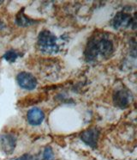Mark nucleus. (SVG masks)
Masks as SVG:
<instances>
[{
  "label": "nucleus",
  "mask_w": 137,
  "mask_h": 160,
  "mask_svg": "<svg viewBox=\"0 0 137 160\" xmlns=\"http://www.w3.org/2000/svg\"><path fill=\"white\" fill-rule=\"evenodd\" d=\"M57 41V37L51 32L43 30L38 36V46L41 52L48 54H53L59 51V47Z\"/></svg>",
  "instance_id": "f257e3e1"
},
{
  "label": "nucleus",
  "mask_w": 137,
  "mask_h": 160,
  "mask_svg": "<svg viewBox=\"0 0 137 160\" xmlns=\"http://www.w3.org/2000/svg\"><path fill=\"white\" fill-rule=\"evenodd\" d=\"M112 26L115 28H125L132 26L133 28H135V18H132L130 14L124 11H120L116 13L112 20Z\"/></svg>",
  "instance_id": "f03ea898"
},
{
  "label": "nucleus",
  "mask_w": 137,
  "mask_h": 160,
  "mask_svg": "<svg viewBox=\"0 0 137 160\" xmlns=\"http://www.w3.org/2000/svg\"><path fill=\"white\" fill-rule=\"evenodd\" d=\"M18 84L24 90L32 91L37 86V79L32 74L28 72H20L17 77Z\"/></svg>",
  "instance_id": "7ed1b4c3"
},
{
  "label": "nucleus",
  "mask_w": 137,
  "mask_h": 160,
  "mask_svg": "<svg viewBox=\"0 0 137 160\" xmlns=\"http://www.w3.org/2000/svg\"><path fill=\"white\" fill-rule=\"evenodd\" d=\"M0 146L3 152L7 154H10L17 146V138L10 133H6L0 137Z\"/></svg>",
  "instance_id": "20e7f679"
},
{
  "label": "nucleus",
  "mask_w": 137,
  "mask_h": 160,
  "mask_svg": "<svg viewBox=\"0 0 137 160\" xmlns=\"http://www.w3.org/2000/svg\"><path fill=\"white\" fill-rule=\"evenodd\" d=\"M131 101V95L125 90L116 91L113 95V102L119 108H126Z\"/></svg>",
  "instance_id": "39448f33"
},
{
  "label": "nucleus",
  "mask_w": 137,
  "mask_h": 160,
  "mask_svg": "<svg viewBox=\"0 0 137 160\" xmlns=\"http://www.w3.org/2000/svg\"><path fill=\"white\" fill-rule=\"evenodd\" d=\"M99 130L96 128H90L82 132L81 139L86 145L91 146L92 148H95L99 139Z\"/></svg>",
  "instance_id": "423d86ee"
},
{
  "label": "nucleus",
  "mask_w": 137,
  "mask_h": 160,
  "mask_svg": "<svg viewBox=\"0 0 137 160\" xmlns=\"http://www.w3.org/2000/svg\"><path fill=\"white\" fill-rule=\"evenodd\" d=\"M45 119L44 112L39 108H31L27 114V120L30 125L39 126Z\"/></svg>",
  "instance_id": "0eeeda50"
},
{
  "label": "nucleus",
  "mask_w": 137,
  "mask_h": 160,
  "mask_svg": "<svg viewBox=\"0 0 137 160\" xmlns=\"http://www.w3.org/2000/svg\"><path fill=\"white\" fill-rule=\"evenodd\" d=\"M99 55L98 48V38L92 37L87 42L85 49V57L87 60H94Z\"/></svg>",
  "instance_id": "6e6552de"
},
{
  "label": "nucleus",
  "mask_w": 137,
  "mask_h": 160,
  "mask_svg": "<svg viewBox=\"0 0 137 160\" xmlns=\"http://www.w3.org/2000/svg\"><path fill=\"white\" fill-rule=\"evenodd\" d=\"M98 48L99 54L100 53L104 57H108L113 52L114 46L112 42L106 37L98 39Z\"/></svg>",
  "instance_id": "1a4fd4ad"
},
{
  "label": "nucleus",
  "mask_w": 137,
  "mask_h": 160,
  "mask_svg": "<svg viewBox=\"0 0 137 160\" xmlns=\"http://www.w3.org/2000/svg\"><path fill=\"white\" fill-rule=\"evenodd\" d=\"M16 22L17 23V25L21 26V27H28L30 25L34 24V21L29 18H27V16H25L22 11H20L16 18Z\"/></svg>",
  "instance_id": "9d476101"
},
{
  "label": "nucleus",
  "mask_w": 137,
  "mask_h": 160,
  "mask_svg": "<svg viewBox=\"0 0 137 160\" xmlns=\"http://www.w3.org/2000/svg\"><path fill=\"white\" fill-rule=\"evenodd\" d=\"M18 56H19V54L15 50H9V51H7L4 53L3 58L8 62H15L17 58H18Z\"/></svg>",
  "instance_id": "9b49d317"
},
{
  "label": "nucleus",
  "mask_w": 137,
  "mask_h": 160,
  "mask_svg": "<svg viewBox=\"0 0 137 160\" xmlns=\"http://www.w3.org/2000/svg\"><path fill=\"white\" fill-rule=\"evenodd\" d=\"M42 160H54V153L50 146H46L44 150Z\"/></svg>",
  "instance_id": "f8f14e48"
},
{
  "label": "nucleus",
  "mask_w": 137,
  "mask_h": 160,
  "mask_svg": "<svg viewBox=\"0 0 137 160\" xmlns=\"http://www.w3.org/2000/svg\"><path fill=\"white\" fill-rule=\"evenodd\" d=\"M16 160H34L33 158V156H31L30 154H24L22 156L19 157V158H17Z\"/></svg>",
  "instance_id": "ddd939ff"
}]
</instances>
